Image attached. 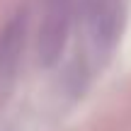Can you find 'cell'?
Listing matches in <instances>:
<instances>
[{
	"mask_svg": "<svg viewBox=\"0 0 131 131\" xmlns=\"http://www.w3.org/2000/svg\"><path fill=\"white\" fill-rule=\"evenodd\" d=\"M75 12H78V0H41L37 56L44 68H51L61 61Z\"/></svg>",
	"mask_w": 131,
	"mask_h": 131,
	"instance_id": "1",
	"label": "cell"
},
{
	"mask_svg": "<svg viewBox=\"0 0 131 131\" xmlns=\"http://www.w3.org/2000/svg\"><path fill=\"white\" fill-rule=\"evenodd\" d=\"M80 12L95 51L109 53L126 27L129 0H80Z\"/></svg>",
	"mask_w": 131,
	"mask_h": 131,
	"instance_id": "2",
	"label": "cell"
},
{
	"mask_svg": "<svg viewBox=\"0 0 131 131\" xmlns=\"http://www.w3.org/2000/svg\"><path fill=\"white\" fill-rule=\"evenodd\" d=\"M27 10H19L0 29V95L10 90L19 70V61L24 53V44H27Z\"/></svg>",
	"mask_w": 131,
	"mask_h": 131,
	"instance_id": "3",
	"label": "cell"
}]
</instances>
